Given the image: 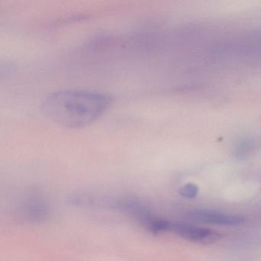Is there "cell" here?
I'll return each instance as SVG.
<instances>
[{
	"mask_svg": "<svg viewBox=\"0 0 261 261\" xmlns=\"http://www.w3.org/2000/svg\"><path fill=\"white\" fill-rule=\"evenodd\" d=\"M169 231L179 235L187 241L198 244H212L221 238V235L218 232L184 223L170 222Z\"/></svg>",
	"mask_w": 261,
	"mask_h": 261,
	"instance_id": "obj_2",
	"label": "cell"
},
{
	"mask_svg": "<svg viewBox=\"0 0 261 261\" xmlns=\"http://www.w3.org/2000/svg\"><path fill=\"white\" fill-rule=\"evenodd\" d=\"M255 147V143L253 140L244 139L240 141L236 148V154L239 158H244L247 156Z\"/></svg>",
	"mask_w": 261,
	"mask_h": 261,
	"instance_id": "obj_4",
	"label": "cell"
},
{
	"mask_svg": "<svg viewBox=\"0 0 261 261\" xmlns=\"http://www.w3.org/2000/svg\"><path fill=\"white\" fill-rule=\"evenodd\" d=\"M189 218L197 222L221 226H238L244 224L245 218L238 215H227L207 210H194L189 214Z\"/></svg>",
	"mask_w": 261,
	"mask_h": 261,
	"instance_id": "obj_3",
	"label": "cell"
},
{
	"mask_svg": "<svg viewBox=\"0 0 261 261\" xmlns=\"http://www.w3.org/2000/svg\"><path fill=\"white\" fill-rule=\"evenodd\" d=\"M198 188L196 185L192 184V183H189L186 184V186H183L180 190V195L186 198H195L198 195Z\"/></svg>",
	"mask_w": 261,
	"mask_h": 261,
	"instance_id": "obj_5",
	"label": "cell"
},
{
	"mask_svg": "<svg viewBox=\"0 0 261 261\" xmlns=\"http://www.w3.org/2000/svg\"><path fill=\"white\" fill-rule=\"evenodd\" d=\"M111 100L97 92L62 91L50 94L42 105L45 117L67 128H79L93 123L105 114Z\"/></svg>",
	"mask_w": 261,
	"mask_h": 261,
	"instance_id": "obj_1",
	"label": "cell"
}]
</instances>
